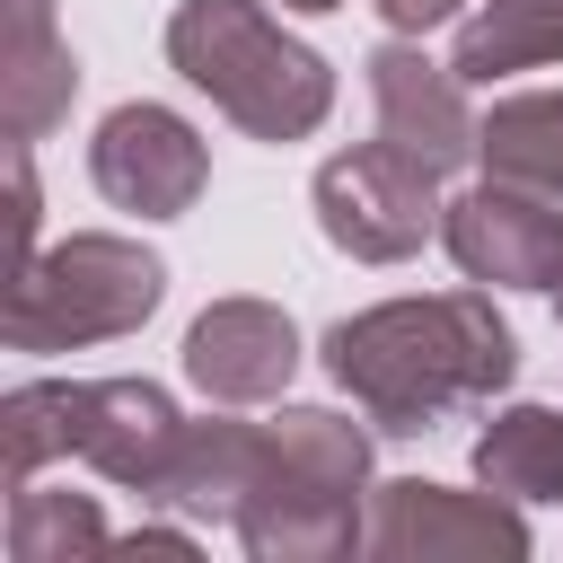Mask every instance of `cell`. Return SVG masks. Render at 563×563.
<instances>
[{
    "mask_svg": "<svg viewBox=\"0 0 563 563\" xmlns=\"http://www.w3.org/2000/svg\"><path fill=\"white\" fill-rule=\"evenodd\" d=\"M361 70H369L378 132H387L396 150H413V158L440 167V176L475 167V114H466V79H457L449 62H431L413 35H387Z\"/></svg>",
    "mask_w": 563,
    "mask_h": 563,
    "instance_id": "10",
    "label": "cell"
},
{
    "mask_svg": "<svg viewBox=\"0 0 563 563\" xmlns=\"http://www.w3.org/2000/svg\"><path fill=\"white\" fill-rule=\"evenodd\" d=\"M282 9H299V18H325V9H343V0H282Z\"/></svg>",
    "mask_w": 563,
    "mask_h": 563,
    "instance_id": "20",
    "label": "cell"
},
{
    "mask_svg": "<svg viewBox=\"0 0 563 563\" xmlns=\"http://www.w3.org/2000/svg\"><path fill=\"white\" fill-rule=\"evenodd\" d=\"M114 554H194V528H132L114 537Z\"/></svg>",
    "mask_w": 563,
    "mask_h": 563,
    "instance_id": "19",
    "label": "cell"
},
{
    "mask_svg": "<svg viewBox=\"0 0 563 563\" xmlns=\"http://www.w3.org/2000/svg\"><path fill=\"white\" fill-rule=\"evenodd\" d=\"M9 554L18 563H79V554H114V537L88 493H44L26 475V484H9Z\"/></svg>",
    "mask_w": 563,
    "mask_h": 563,
    "instance_id": "16",
    "label": "cell"
},
{
    "mask_svg": "<svg viewBox=\"0 0 563 563\" xmlns=\"http://www.w3.org/2000/svg\"><path fill=\"white\" fill-rule=\"evenodd\" d=\"M70 97H79V62H70V44L9 53V62H0V123H9V141H44V132L70 114Z\"/></svg>",
    "mask_w": 563,
    "mask_h": 563,
    "instance_id": "17",
    "label": "cell"
},
{
    "mask_svg": "<svg viewBox=\"0 0 563 563\" xmlns=\"http://www.w3.org/2000/svg\"><path fill=\"white\" fill-rule=\"evenodd\" d=\"M440 246L484 290H563V194L484 176L440 211Z\"/></svg>",
    "mask_w": 563,
    "mask_h": 563,
    "instance_id": "8",
    "label": "cell"
},
{
    "mask_svg": "<svg viewBox=\"0 0 563 563\" xmlns=\"http://www.w3.org/2000/svg\"><path fill=\"white\" fill-rule=\"evenodd\" d=\"M264 457H273V431H264V422H238V413L185 422V449H176L158 501L185 510V519H220V528H238L246 493L264 484Z\"/></svg>",
    "mask_w": 563,
    "mask_h": 563,
    "instance_id": "12",
    "label": "cell"
},
{
    "mask_svg": "<svg viewBox=\"0 0 563 563\" xmlns=\"http://www.w3.org/2000/svg\"><path fill=\"white\" fill-rule=\"evenodd\" d=\"M537 537H528V519H519V501H501L493 484L484 493H449V484H431V475H396V484H378L369 493V537H361V554H378V563H519Z\"/></svg>",
    "mask_w": 563,
    "mask_h": 563,
    "instance_id": "7",
    "label": "cell"
},
{
    "mask_svg": "<svg viewBox=\"0 0 563 563\" xmlns=\"http://www.w3.org/2000/svg\"><path fill=\"white\" fill-rule=\"evenodd\" d=\"M88 176H97V194H106L114 211L185 220V211L202 202V185H211V150H202V132H194L176 106L132 97V106H114V114L97 123Z\"/></svg>",
    "mask_w": 563,
    "mask_h": 563,
    "instance_id": "9",
    "label": "cell"
},
{
    "mask_svg": "<svg viewBox=\"0 0 563 563\" xmlns=\"http://www.w3.org/2000/svg\"><path fill=\"white\" fill-rule=\"evenodd\" d=\"M167 299V264L141 238L114 229H70L62 246H35L9 273V352H79V343H114L132 325H150V308Z\"/></svg>",
    "mask_w": 563,
    "mask_h": 563,
    "instance_id": "5",
    "label": "cell"
},
{
    "mask_svg": "<svg viewBox=\"0 0 563 563\" xmlns=\"http://www.w3.org/2000/svg\"><path fill=\"white\" fill-rule=\"evenodd\" d=\"M475 158H484V176L563 194V88H519V97H501V106L475 123Z\"/></svg>",
    "mask_w": 563,
    "mask_h": 563,
    "instance_id": "15",
    "label": "cell"
},
{
    "mask_svg": "<svg viewBox=\"0 0 563 563\" xmlns=\"http://www.w3.org/2000/svg\"><path fill=\"white\" fill-rule=\"evenodd\" d=\"M167 62L185 88H202L246 141H308L334 114V70L317 44L282 35L255 0H176Z\"/></svg>",
    "mask_w": 563,
    "mask_h": 563,
    "instance_id": "4",
    "label": "cell"
},
{
    "mask_svg": "<svg viewBox=\"0 0 563 563\" xmlns=\"http://www.w3.org/2000/svg\"><path fill=\"white\" fill-rule=\"evenodd\" d=\"M299 369V325L273 299H211L185 325V378L211 405H273Z\"/></svg>",
    "mask_w": 563,
    "mask_h": 563,
    "instance_id": "11",
    "label": "cell"
},
{
    "mask_svg": "<svg viewBox=\"0 0 563 563\" xmlns=\"http://www.w3.org/2000/svg\"><path fill=\"white\" fill-rule=\"evenodd\" d=\"M554 317H563V290H554Z\"/></svg>",
    "mask_w": 563,
    "mask_h": 563,
    "instance_id": "21",
    "label": "cell"
},
{
    "mask_svg": "<svg viewBox=\"0 0 563 563\" xmlns=\"http://www.w3.org/2000/svg\"><path fill=\"white\" fill-rule=\"evenodd\" d=\"M308 202H317L325 246H343L352 264H405V255H422V238H440V211H449L440 202V167H422L387 132L334 150L317 167Z\"/></svg>",
    "mask_w": 563,
    "mask_h": 563,
    "instance_id": "6",
    "label": "cell"
},
{
    "mask_svg": "<svg viewBox=\"0 0 563 563\" xmlns=\"http://www.w3.org/2000/svg\"><path fill=\"white\" fill-rule=\"evenodd\" d=\"M176 449H185V413L158 378H26L0 396L9 484L44 475L53 457H88L106 484L158 501Z\"/></svg>",
    "mask_w": 563,
    "mask_h": 563,
    "instance_id": "2",
    "label": "cell"
},
{
    "mask_svg": "<svg viewBox=\"0 0 563 563\" xmlns=\"http://www.w3.org/2000/svg\"><path fill=\"white\" fill-rule=\"evenodd\" d=\"M325 378L387 440H413V431L449 422L457 405H493L519 378V334L484 282L431 290V299H378V308L325 325Z\"/></svg>",
    "mask_w": 563,
    "mask_h": 563,
    "instance_id": "1",
    "label": "cell"
},
{
    "mask_svg": "<svg viewBox=\"0 0 563 563\" xmlns=\"http://www.w3.org/2000/svg\"><path fill=\"white\" fill-rule=\"evenodd\" d=\"M396 35H431V26H449V18H466V0H369Z\"/></svg>",
    "mask_w": 563,
    "mask_h": 563,
    "instance_id": "18",
    "label": "cell"
},
{
    "mask_svg": "<svg viewBox=\"0 0 563 563\" xmlns=\"http://www.w3.org/2000/svg\"><path fill=\"white\" fill-rule=\"evenodd\" d=\"M563 62V0H466L449 70L466 88H493L510 70H554Z\"/></svg>",
    "mask_w": 563,
    "mask_h": 563,
    "instance_id": "13",
    "label": "cell"
},
{
    "mask_svg": "<svg viewBox=\"0 0 563 563\" xmlns=\"http://www.w3.org/2000/svg\"><path fill=\"white\" fill-rule=\"evenodd\" d=\"M475 484L501 501H563V405H501L475 431Z\"/></svg>",
    "mask_w": 563,
    "mask_h": 563,
    "instance_id": "14",
    "label": "cell"
},
{
    "mask_svg": "<svg viewBox=\"0 0 563 563\" xmlns=\"http://www.w3.org/2000/svg\"><path fill=\"white\" fill-rule=\"evenodd\" d=\"M273 457H264V484L246 493L238 510V545L255 563H334L369 537V413L343 422L334 405H282L273 422Z\"/></svg>",
    "mask_w": 563,
    "mask_h": 563,
    "instance_id": "3",
    "label": "cell"
}]
</instances>
